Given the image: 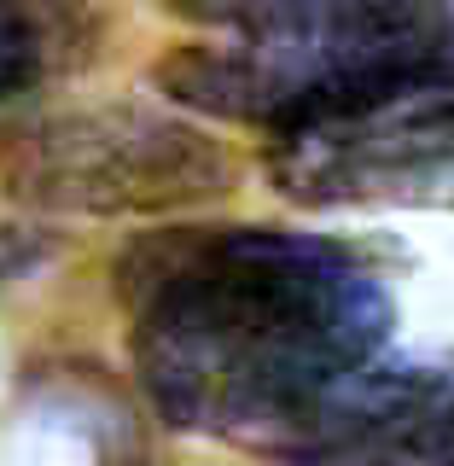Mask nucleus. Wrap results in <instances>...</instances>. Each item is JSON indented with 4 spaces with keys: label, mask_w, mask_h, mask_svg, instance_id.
Instances as JSON below:
<instances>
[{
    "label": "nucleus",
    "mask_w": 454,
    "mask_h": 466,
    "mask_svg": "<svg viewBox=\"0 0 454 466\" xmlns=\"http://www.w3.org/2000/svg\"><path fill=\"white\" fill-rule=\"evenodd\" d=\"M303 466H454V368L378 356L344 390Z\"/></svg>",
    "instance_id": "nucleus-5"
},
{
    "label": "nucleus",
    "mask_w": 454,
    "mask_h": 466,
    "mask_svg": "<svg viewBox=\"0 0 454 466\" xmlns=\"http://www.w3.org/2000/svg\"><path fill=\"white\" fill-rule=\"evenodd\" d=\"M140 390L175 431L303 466L344 390L385 356L378 268L291 228H157L116 262Z\"/></svg>",
    "instance_id": "nucleus-1"
},
{
    "label": "nucleus",
    "mask_w": 454,
    "mask_h": 466,
    "mask_svg": "<svg viewBox=\"0 0 454 466\" xmlns=\"http://www.w3.org/2000/svg\"><path fill=\"white\" fill-rule=\"evenodd\" d=\"M268 169L298 204L454 198V87H426L361 116L280 135Z\"/></svg>",
    "instance_id": "nucleus-4"
},
{
    "label": "nucleus",
    "mask_w": 454,
    "mask_h": 466,
    "mask_svg": "<svg viewBox=\"0 0 454 466\" xmlns=\"http://www.w3.org/2000/svg\"><path fill=\"white\" fill-rule=\"evenodd\" d=\"M94 41V18L76 0H0V106L76 65Z\"/></svg>",
    "instance_id": "nucleus-6"
},
{
    "label": "nucleus",
    "mask_w": 454,
    "mask_h": 466,
    "mask_svg": "<svg viewBox=\"0 0 454 466\" xmlns=\"http://www.w3.org/2000/svg\"><path fill=\"white\" fill-rule=\"evenodd\" d=\"M233 181L222 140L152 106H70L0 128V187L53 216H169Z\"/></svg>",
    "instance_id": "nucleus-3"
},
{
    "label": "nucleus",
    "mask_w": 454,
    "mask_h": 466,
    "mask_svg": "<svg viewBox=\"0 0 454 466\" xmlns=\"http://www.w3.org/2000/svg\"><path fill=\"white\" fill-rule=\"evenodd\" d=\"M222 41L157 58L175 106L280 135L454 87L449 0H222Z\"/></svg>",
    "instance_id": "nucleus-2"
}]
</instances>
